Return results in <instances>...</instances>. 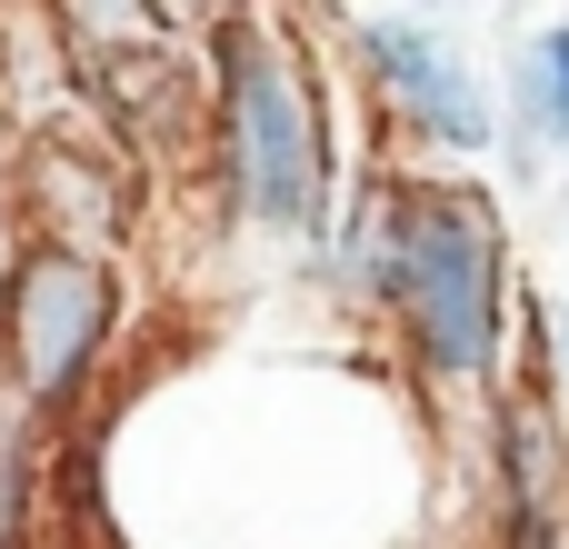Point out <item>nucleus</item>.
Wrapping results in <instances>:
<instances>
[{
    "instance_id": "obj_1",
    "label": "nucleus",
    "mask_w": 569,
    "mask_h": 549,
    "mask_svg": "<svg viewBox=\"0 0 569 549\" xmlns=\"http://www.w3.org/2000/svg\"><path fill=\"white\" fill-rule=\"evenodd\" d=\"M390 310L410 320V350L440 390H490L500 380L510 240H500V210L480 190H400Z\"/></svg>"
},
{
    "instance_id": "obj_2",
    "label": "nucleus",
    "mask_w": 569,
    "mask_h": 549,
    "mask_svg": "<svg viewBox=\"0 0 569 549\" xmlns=\"http://www.w3.org/2000/svg\"><path fill=\"white\" fill-rule=\"evenodd\" d=\"M220 150H230V190L260 230L280 240H320L330 230V140H320V100L290 60L280 30L230 20L220 40Z\"/></svg>"
},
{
    "instance_id": "obj_3",
    "label": "nucleus",
    "mask_w": 569,
    "mask_h": 549,
    "mask_svg": "<svg viewBox=\"0 0 569 549\" xmlns=\"http://www.w3.org/2000/svg\"><path fill=\"white\" fill-rule=\"evenodd\" d=\"M0 330H10L20 400H70L80 370L100 360V330H110V280H100V260L70 250V240L20 250L10 300H0Z\"/></svg>"
},
{
    "instance_id": "obj_4",
    "label": "nucleus",
    "mask_w": 569,
    "mask_h": 549,
    "mask_svg": "<svg viewBox=\"0 0 569 549\" xmlns=\"http://www.w3.org/2000/svg\"><path fill=\"white\" fill-rule=\"evenodd\" d=\"M350 40H360L370 80L390 90V110H400L420 140H440V150H490V140H500V110H490L480 70H470V60H460L430 20L360 10V20H350Z\"/></svg>"
},
{
    "instance_id": "obj_5",
    "label": "nucleus",
    "mask_w": 569,
    "mask_h": 549,
    "mask_svg": "<svg viewBox=\"0 0 569 549\" xmlns=\"http://www.w3.org/2000/svg\"><path fill=\"white\" fill-rule=\"evenodd\" d=\"M560 480H569L560 400H550L540 380L500 390V540L510 549H560V530H569Z\"/></svg>"
},
{
    "instance_id": "obj_6",
    "label": "nucleus",
    "mask_w": 569,
    "mask_h": 549,
    "mask_svg": "<svg viewBox=\"0 0 569 549\" xmlns=\"http://www.w3.org/2000/svg\"><path fill=\"white\" fill-rule=\"evenodd\" d=\"M540 150H569V20L520 50L510 80V170H540Z\"/></svg>"
},
{
    "instance_id": "obj_7",
    "label": "nucleus",
    "mask_w": 569,
    "mask_h": 549,
    "mask_svg": "<svg viewBox=\"0 0 569 549\" xmlns=\"http://www.w3.org/2000/svg\"><path fill=\"white\" fill-rule=\"evenodd\" d=\"M560 549H569V530H560Z\"/></svg>"
}]
</instances>
